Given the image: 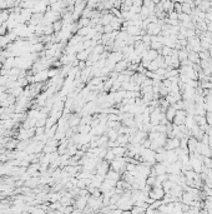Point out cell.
Segmentation results:
<instances>
[{
	"label": "cell",
	"instance_id": "10",
	"mask_svg": "<svg viewBox=\"0 0 212 214\" xmlns=\"http://www.w3.org/2000/svg\"><path fill=\"white\" fill-rule=\"evenodd\" d=\"M89 51L90 50H84V51H81V53H79L78 55H76V58H78L79 60H85V59H87V56H89Z\"/></svg>",
	"mask_w": 212,
	"mask_h": 214
},
{
	"label": "cell",
	"instance_id": "9",
	"mask_svg": "<svg viewBox=\"0 0 212 214\" xmlns=\"http://www.w3.org/2000/svg\"><path fill=\"white\" fill-rule=\"evenodd\" d=\"M115 158H116V155L114 154V151H112L111 149H109V151H106V154H105V160L111 162V160H114Z\"/></svg>",
	"mask_w": 212,
	"mask_h": 214
},
{
	"label": "cell",
	"instance_id": "4",
	"mask_svg": "<svg viewBox=\"0 0 212 214\" xmlns=\"http://www.w3.org/2000/svg\"><path fill=\"white\" fill-rule=\"evenodd\" d=\"M197 144H199V140L195 138V137H191L188 138V140H187V149H188V151H190V154L191 153H195L196 151V148H197Z\"/></svg>",
	"mask_w": 212,
	"mask_h": 214
},
{
	"label": "cell",
	"instance_id": "6",
	"mask_svg": "<svg viewBox=\"0 0 212 214\" xmlns=\"http://www.w3.org/2000/svg\"><path fill=\"white\" fill-rule=\"evenodd\" d=\"M188 60L192 63V64H200V62H201V59H200V55H199V53H196V51H188Z\"/></svg>",
	"mask_w": 212,
	"mask_h": 214
},
{
	"label": "cell",
	"instance_id": "11",
	"mask_svg": "<svg viewBox=\"0 0 212 214\" xmlns=\"http://www.w3.org/2000/svg\"><path fill=\"white\" fill-rule=\"evenodd\" d=\"M146 184H148V185H151V187H153L156 184V176H148L147 178H146Z\"/></svg>",
	"mask_w": 212,
	"mask_h": 214
},
{
	"label": "cell",
	"instance_id": "7",
	"mask_svg": "<svg viewBox=\"0 0 212 214\" xmlns=\"http://www.w3.org/2000/svg\"><path fill=\"white\" fill-rule=\"evenodd\" d=\"M105 178H107V179H111V180H119L120 178H121V176H120V173L119 172H116V170H114V169H111L110 172H107L106 173V176H105Z\"/></svg>",
	"mask_w": 212,
	"mask_h": 214
},
{
	"label": "cell",
	"instance_id": "2",
	"mask_svg": "<svg viewBox=\"0 0 212 214\" xmlns=\"http://www.w3.org/2000/svg\"><path fill=\"white\" fill-rule=\"evenodd\" d=\"M180 147V138L177 137H172L166 139V144H165V149L166 150H172V149H176Z\"/></svg>",
	"mask_w": 212,
	"mask_h": 214
},
{
	"label": "cell",
	"instance_id": "3",
	"mask_svg": "<svg viewBox=\"0 0 212 214\" xmlns=\"http://www.w3.org/2000/svg\"><path fill=\"white\" fill-rule=\"evenodd\" d=\"M109 172V162L105 160V162H100L96 167V173L100 174V176H106V173Z\"/></svg>",
	"mask_w": 212,
	"mask_h": 214
},
{
	"label": "cell",
	"instance_id": "12",
	"mask_svg": "<svg viewBox=\"0 0 212 214\" xmlns=\"http://www.w3.org/2000/svg\"><path fill=\"white\" fill-rule=\"evenodd\" d=\"M168 19H172V20H179V13H176V11H170Z\"/></svg>",
	"mask_w": 212,
	"mask_h": 214
},
{
	"label": "cell",
	"instance_id": "13",
	"mask_svg": "<svg viewBox=\"0 0 212 214\" xmlns=\"http://www.w3.org/2000/svg\"><path fill=\"white\" fill-rule=\"evenodd\" d=\"M102 50H104V46H102V45H99V46H96V48L94 49V53H95V54H99V55H100V54L102 53Z\"/></svg>",
	"mask_w": 212,
	"mask_h": 214
},
{
	"label": "cell",
	"instance_id": "1",
	"mask_svg": "<svg viewBox=\"0 0 212 214\" xmlns=\"http://www.w3.org/2000/svg\"><path fill=\"white\" fill-rule=\"evenodd\" d=\"M165 190L162 188V185H153L151 188V190L148 192V197L152 200H162L165 197Z\"/></svg>",
	"mask_w": 212,
	"mask_h": 214
},
{
	"label": "cell",
	"instance_id": "5",
	"mask_svg": "<svg viewBox=\"0 0 212 214\" xmlns=\"http://www.w3.org/2000/svg\"><path fill=\"white\" fill-rule=\"evenodd\" d=\"M176 110H177V109L173 107V105H168V108H167L166 111H165V116H166V119H167L168 122L172 123L173 118H175V115H176Z\"/></svg>",
	"mask_w": 212,
	"mask_h": 214
},
{
	"label": "cell",
	"instance_id": "8",
	"mask_svg": "<svg viewBox=\"0 0 212 214\" xmlns=\"http://www.w3.org/2000/svg\"><path fill=\"white\" fill-rule=\"evenodd\" d=\"M173 53H175V49H173V48H170V46H167V45H164V46H162V49L160 50V54H161L162 56H166V55H172Z\"/></svg>",
	"mask_w": 212,
	"mask_h": 214
}]
</instances>
